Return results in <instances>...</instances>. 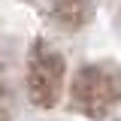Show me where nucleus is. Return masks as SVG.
Wrapping results in <instances>:
<instances>
[{
  "mask_svg": "<svg viewBox=\"0 0 121 121\" xmlns=\"http://www.w3.org/2000/svg\"><path fill=\"white\" fill-rule=\"evenodd\" d=\"M118 97H121V82L112 73H106L100 67H85V70L76 73L73 100L85 115H94V118L106 115L109 106L115 103Z\"/></svg>",
  "mask_w": 121,
  "mask_h": 121,
  "instance_id": "obj_1",
  "label": "nucleus"
},
{
  "mask_svg": "<svg viewBox=\"0 0 121 121\" xmlns=\"http://www.w3.org/2000/svg\"><path fill=\"white\" fill-rule=\"evenodd\" d=\"M64 88V60L52 48L36 45L27 64V94L36 106H55Z\"/></svg>",
  "mask_w": 121,
  "mask_h": 121,
  "instance_id": "obj_2",
  "label": "nucleus"
}]
</instances>
